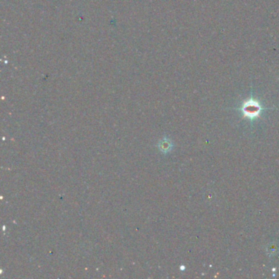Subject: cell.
I'll return each mask as SVG.
<instances>
[{
  "mask_svg": "<svg viewBox=\"0 0 279 279\" xmlns=\"http://www.w3.org/2000/svg\"><path fill=\"white\" fill-rule=\"evenodd\" d=\"M262 110L263 108L260 104L254 99H250L244 102L242 107V112H243L244 115L250 120H254L258 117L260 115Z\"/></svg>",
  "mask_w": 279,
  "mask_h": 279,
  "instance_id": "6da1fadb",
  "label": "cell"
}]
</instances>
